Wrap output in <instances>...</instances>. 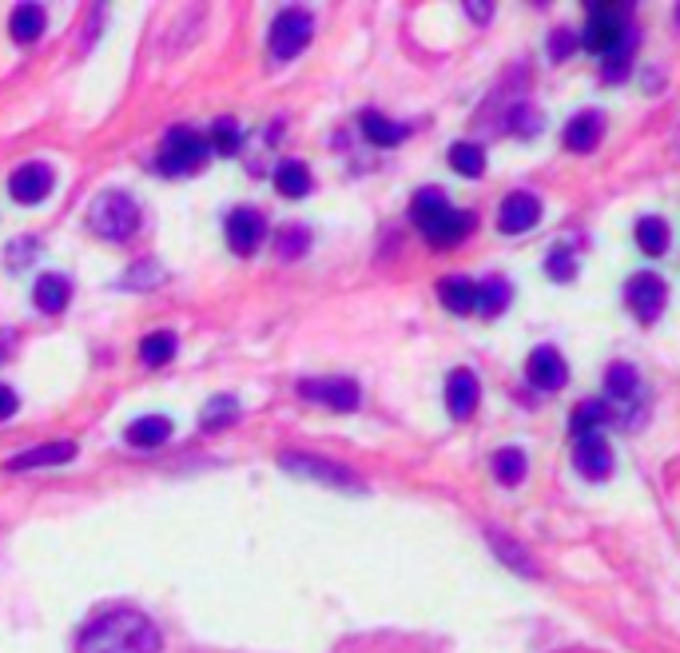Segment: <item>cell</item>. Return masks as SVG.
I'll use <instances>...</instances> for the list:
<instances>
[{
  "label": "cell",
  "instance_id": "1",
  "mask_svg": "<svg viewBox=\"0 0 680 653\" xmlns=\"http://www.w3.org/2000/svg\"><path fill=\"white\" fill-rule=\"evenodd\" d=\"M163 638L156 621L139 609H104L76 638V653H160Z\"/></svg>",
  "mask_w": 680,
  "mask_h": 653
},
{
  "label": "cell",
  "instance_id": "2",
  "mask_svg": "<svg viewBox=\"0 0 680 653\" xmlns=\"http://www.w3.org/2000/svg\"><path fill=\"white\" fill-rule=\"evenodd\" d=\"M88 223L108 244H127L139 232V204L127 192H100L88 208Z\"/></svg>",
  "mask_w": 680,
  "mask_h": 653
},
{
  "label": "cell",
  "instance_id": "3",
  "mask_svg": "<svg viewBox=\"0 0 680 653\" xmlns=\"http://www.w3.org/2000/svg\"><path fill=\"white\" fill-rule=\"evenodd\" d=\"M279 467L295 475V479L319 482V486H335V490H367V482L358 479L350 467H338L331 458L307 455V451H283L279 455Z\"/></svg>",
  "mask_w": 680,
  "mask_h": 653
},
{
  "label": "cell",
  "instance_id": "4",
  "mask_svg": "<svg viewBox=\"0 0 680 653\" xmlns=\"http://www.w3.org/2000/svg\"><path fill=\"white\" fill-rule=\"evenodd\" d=\"M211 156V144L191 128H172L163 136L160 156H156V168L163 175H191L199 172Z\"/></svg>",
  "mask_w": 680,
  "mask_h": 653
},
{
  "label": "cell",
  "instance_id": "5",
  "mask_svg": "<svg viewBox=\"0 0 680 653\" xmlns=\"http://www.w3.org/2000/svg\"><path fill=\"white\" fill-rule=\"evenodd\" d=\"M621 40H629V4H617V0L589 4L585 40L581 45L589 52H613V48H621Z\"/></svg>",
  "mask_w": 680,
  "mask_h": 653
},
{
  "label": "cell",
  "instance_id": "6",
  "mask_svg": "<svg viewBox=\"0 0 680 653\" xmlns=\"http://www.w3.org/2000/svg\"><path fill=\"white\" fill-rule=\"evenodd\" d=\"M314 36V16L307 9H283L271 21V57L275 60H295L302 48L311 45Z\"/></svg>",
  "mask_w": 680,
  "mask_h": 653
},
{
  "label": "cell",
  "instance_id": "7",
  "mask_svg": "<svg viewBox=\"0 0 680 653\" xmlns=\"http://www.w3.org/2000/svg\"><path fill=\"white\" fill-rule=\"evenodd\" d=\"M665 304H669V287H665L660 275H653V271L629 275V283H625V307L636 316V323H657Z\"/></svg>",
  "mask_w": 680,
  "mask_h": 653
},
{
  "label": "cell",
  "instance_id": "8",
  "mask_svg": "<svg viewBox=\"0 0 680 653\" xmlns=\"http://www.w3.org/2000/svg\"><path fill=\"white\" fill-rule=\"evenodd\" d=\"M223 235H227V247L235 251V256H255L259 244H263V235H267V220L255 208H235L227 215Z\"/></svg>",
  "mask_w": 680,
  "mask_h": 653
},
{
  "label": "cell",
  "instance_id": "9",
  "mask_svg": "<svg viewBox=\"0 0 680 653\" xmlns=\"http://www.w3.org/2000/svg\"><path fill=\"white\" fill-rule=\"evenodd\" d=\"M299 395L307 403H323L331 410H355L358 398H362L355 379H302Z\"/></svg>",
  "mask_w": 680,
  "mask_h": 653
},
{
  "label": "cell",
  "instance_id": "10",
  "mask_svg": "<svg viewBox=\"0 0 680 653\" xmlns=\"http://www.w3.org/2000/svg\"><path fill=\"white\" fill-rule=\"evenodd\" d=\"M418 227H422V235H426L434 247H454L473 232V215L458 208H442V211H434L430 220L418 223Z\"/></svg>",
  "mask_w": 680,
  "mask_h": 653
},
{
  "label": "cell",
  "instance_id": "11",
  "mask_svg": "<svg viewBox=\"0 0 680 653\" xmlns=\"http://www.w3.org/2000/svg\"><path fill=\"white\" fill-rule=\"evenodd\" d=\"M573 467H577V475H581V479L605 482L613 475V446L605 443L601 434H585V439H577Z\"/></svg>",
  "mask_w": 680,
  "mask_h": 653
},
{
  "label": "cell",
  "instance_id": "12",
  "mask_svg": "<svg viewBox=\"0 0 680 653\" xmlns=\"http://www.w3.org/2000/svg\"><path fill=\"white\" fill-rule=\"evenodd\" d=\"M52 184H57V175H52L48 163H21V168L9 175V196L16 199V204H40V199H48Z\"/></svg>",
  "mask_w": 680,
  "mask_h": 653
},
{
  "label": "cell",
  "instance_id": "13",
  "mask_svg": "<svg viewBox=\"0 0 680 653\" xmlns=\"http://www.w3.org/2000/svg\"><path fill=\"white\" fill-rule=\"evenodd\" d=\"M526 379H530L537 391H557V386H566L569 379V367L561 359V350L557 347H533L530 359H526Z\"/></svg>",
  "mask_w": 680,
  "mask_h": 653
},
{
  "label": "cell",
  "instance_id": "14",
  "mask_svg": "<svg viewBox=\"0 0 680 653\" xmlns=\"http://www.w3.org/2000/svg\"><path fill=\"white\" fill-rule=\"evenodd\" d=\"M542 220V199L533 196V192H509L502 199V211H497V227L506 235H521L530 232L533 223Z\"/></svg>",
  "mask_w": 680,
  "mask_h": 653
},
{
  "label": "cell",
  "instance_id": "15",
  "mask_svg": "<svg viewBox=\"0 0 680 653\" xmlns=\"http://www.w3.org/2000/svg\"><path fill=\"white\" fill-rule=\"evenodd\" d=\"M478 395H482V386H478V374L466 371V367H458V371H450V379H446V410H450L454 419H470L473 410H478Z\"/></svg>",
  "mask_w": 680,
  "mask_h": 653
},
{
  "label": "cell",
  "instance_id": "16",
  "mask_svg": "<svg viewBox=\"0 0 680 653\" xmlns=\"http://www.w3.org/2000/svg\"><path fill=\"white\" fill-rule=\"evenodd\" d=\"M76 458V443H45L33 451H21L4 463V470H36V467H64Z\"/></svg>",
  "mask_w": 680,
  "mask_h": 653
},
{
  "label": "cell",
  "instance_id": "17",
  "mask_svg": "<svg viewBox=\"0 0 680 653\" xmlns=\"http://www.w3.org/2000/svg\"><path fill=\"white\" fill-rule=\"evenodd\" d=\"M605 136V112H577L573 120L566 124V148L569 152H593Z\"/></svg>",
  "mask_w": 680,
  "mask_h": 653
},
{
  "label": "cell",
  "instance_id": "18",
  "mask_svg": "<svg viewBox=\"0 0 680 653\" xmlns=\"http://www.w3.org/2000/svg\"><path fill=\"white\" fill-rule=\"evenodd\" d=\"M641 398V374H636L633 362H613L605 371V403H617V407H629Z\"/></svg>",
  "mask_w": 680,
  "mask_h": 653
},
{
  "label": "cell",
  "instance_id": "19",
  "mask_svg": "<svg viewBox=\"0 0 680 653\" xmlns=\"http://www.w3.org/2000/svg\"><path fill=\"white\" fill-rule=\"evenodd\" d=\"M33 304L40 307L45 316H60V311L72 304V283L64 280V275H57V271H48V275H40V280H36Z\"/></svg>",
  "mask_w": 680,
  "mask_h": 653
},
{
  "label": "cell",
  "instance_id": "20",
  "mask_svg": "<svg viewBox=\"0 0 680 653\" xmlns=\"http://www.w3.org/2000/svg\"><path fill=\"white\" fill-rule=\"evenodd\" d=\"M438 299L454 316H470V311H478V283L466 280V275H446L438 283Z\"/></svg>",
  "mask_w": 680,
  "mask_h": 653
},
{
  "label": "cell",
  "instance_id": "21",
  "mask_svg": "<svg viewBox=\"0 0 680 653\" xmlns=\"http://www.w3.org/2000/svg\"><path fill=\"white\" fill-rule=\"evenodd\" d=\"M45 24H48V16L40 4H16L9 16V36L16 45H33V40L45 36Z\"/></svg>",
  "mask_w": 680,
  "mask_h": 653
},
{
  "label": "cell",
  "instance_id": "22",
  "mask_svg": "<svg viewBox=\"0 0 680 653\" xmlns=\"http://www.w3.org/2000/svg\"><path fill=\"white\" fill-rule=\"evenodd\" d=\"M275 187H279V196H287V199H302V196H311V168L302 160H287V163H279L275 168Z\"/></svg>",
  "mask_w": 680,
  "mask_h": 653
},
{
  "label": "cell",
  "instance_id": "23",
  "mask_svg": "<svg viewBox=\"0 0 680 653\" xmlns=\"http://www.w3.org/2000/svg\"><path fill=\"white\" fill-rule=\"evenodd\" d=\"M605 422H613V407L605 403V398H585V403H577L573 407V419H569V427H573L577 439H585V434H597Z\"/></svg>",
  "mask_w": 680,
  "mask_h": 653
},
{
  "label": "cell",
  "instance_id": "24",
  "mask_svg": "<svg viewBox=\"0 0 680 653\" xmlns=\"http://www.w3.org/2000/svg\"><path fill=\"white\" fill-rule=\"evenodd\" d=\"M168 439H172V419H163V415H148V419H136L127 427V443L139 446V451H151Z\"/></svg>",
  "mask_w": 680,
  "mask_h": 653
},
{
  "label": "cell",
  "instance_id": "25",
  "mask_svg": "<svg viewBox=\"0 0 680 653\" xmlns=\"http://www.w3.org/2000/svg\"><path fill=\"white\" fill-rule=\"evenodd\" d=\"M362 132H367V140L379 144V148H394V144L406 140V128H403V124L386 120L382 112H362Z\"/></svg>",
  "mask_w": 680,
  "mask_h": 653
},
{
  "label": "cell",
  "instance_id": "26",
  "mask_svg": "<svg viewBox=\"0 0 680 653\" xmlns=\"http://www.w3.org/2000/svg\"><path fill=\"white\" fill-rule=\"evenodd\" d=\"M509 295H514V287H509V280H502V275L478 283V311L490 319L502 316V311L509 307Z\"/></svg>",
  "mask_w": 680,
  "mask_h": 653
},
{
  "label": "cell",
  "instance_id": "27",
  "mask_svg": "<svg viewBox=\"0 0 680 653\" xmlns=\"http://www.w3.org/2000/svg\"><path fill=\"white\" fill-rule=\"evenodd\" d=\"M636 244L645 256H665L669 251V223L660 220V215H645V220L636 223Z\"/></svg>",
  "mask_w": 680,
  "mask_h": 653
},
{
  "label": "cell",
  "instance_id": "28",
  "mask_svg": "<svg viewBox=\"0 0 680 653\" xmlns=\"http://www.w3.org/2000/svg\"><path fill=\"white\" fill-rule=\"evenodd\" d=\"M450 168L458 175H466V180H478V175L485 172V152L478 148V144H470V140L454 144V148H450Z\"/></svg>",
  "mask_w": 680,
  "mask_h": 653
},
{
  "label": "cell",
  "instance_id": "29",
  "mask_svg": "<svg viewBox=\"0 0 680 653\" xmlns=\"http://www.w3.org/2000/svg\"><path fill=\"white\" fill-rule=\"evenodd\" d=\"M235 419H239V398H231V395H215L208 407H203V415H199L203 431H220V427H231Z\"/></svg>",
  "mask_w": 680,
  "mask_h": 653
},
{
  "label": "cell",
  "instance_id": "30",
  "mask_svg": "<svg viewBox=\"0 0 680 653\" xmlns=\"http://www.w3.org/2000/svg\"><path fill=\"white\" fill-rule=\"evenodd\" d=\"M494 475L502 486H518L526 479V451L518 446H506V451H497L494 455Z\"/></svg>",
  "mask_w": 680,
  "mask_h": 653
},
{
  "label": "cell",
  "instance_id": "31",
  "mask_svg": "<svg viewBox=\"0 0 680 653\" xmlns=\"http://www.w3.org/2000/svg\"><path fill=\"white\" fill-rule=\"evenodd\" d=\"M175 335L172 331H156V335H148L144 343H139V359L148 362V367H163V362L175 359Z\"/></svg>",
  "mask_w": 680,
  "mask_h": 653
},
{
  "label": "cell",
  "instance_id": "32",
  "mask_svg": "<svg viewBox=\"0 0 680 653\" xmlns=\"http://www.w3.org/2000/svg\"><path fill=\"white\" fill-rule=\"evenodd\" d=\"M490 542H494V554H497V558H506L518 574H533V578H537V566L530 562V554H521L518 542H509L506 534H490Z\"/></svg>",
  "mask_w": 680,
  "mask_h": 653
},
{
  "label": "cell",
  "instance_id": "33",
  "mask_svg": "<svg viewBox=\"0 0 680 653\" xmlns=\"http://www.w3.org/2000/svg\"><path fill=\"white\" fill-rule=\"evenodd\" d=\"M442 208H450L446 192H442V187H422V192L415 196V204H410V220L422 223V220H430V215H434V211H442Z\"/></svg>",
  "mask_w": 680,
  "mask_h": 653
},
{
  "label": "cell",
  "instance_id": "34",
  "mask_svg": "<svg viewBox=\"0 0 680 653\" xmlns=\"http://www.w3.org/2000/svg\"><path fill=\"white\" fill-rule=\"evenodd\" d=\"M307 247H311V232H307V227H283V235H279V244H275V256L290 263V259H299Z\"/></svg>",
  "mask_w": 680,
  "mask_h": 653
},
{
  "label": "cell",
  "instance_id": "35",
  "mask_svg": "<svg viewBox=\"0 0 680 653\" xmlns=\"http://www.w3.org/2000/svg\"><path fill=\"white\" fill-rule=\"evenodd\" d=\"M545 275L557 283H569L577 275V263H573V251L569 247H554L549 256H545Z\"/></svg>",
  "mask_w": 680,
  "mask_h": 653
},
{
  "label": "cell",
  "instance_id": "36",
  "mask_svg": "<svg viewBox=\"0 0 680 653\" xmlns=\"http://www.w3.org/2000/svg\"><path fill=\"white\" fill-rule=\"evenodd\" d=\"M160 280H163V271H160V263H151V259H139L136 271L124 275L127 287H151V283H160Z\"/></svg>",
  "mask_w": 680,
  "mask_h": 653
},
{
  "label": "cell",
  "instance_id": "37",
  "mask_svg": "<svg viewBox=\"0 0 680 653\" xmlns=\"http://www.w3.org/2000/svg\"><path fill=\"white\" fill-rule=\"evenodd\" d=\"M239 144H243V136H239V128H235V120H220V124H215V148H220L223 156H231V152H239Z\"/></svg>",
  "mask_w": 680,
  "mask_h": 653
},
{
  "label": "cell",
  "instance_id": "38",
  "mask_svg": "<svg viewBox=\"0 0 680 653\" xmlns=\"http://www.w3.org/2000/svg\"><path fill=\"white\" fill-rule=\"evenodd\" d=\"M573 48L577 45H573V33H569V28H561V33L549 36V57H554V60H566Z\"/></svg>",
  "mask_w": 680,
  "mask_h": 653
},
{
  "label": "cell",
  "instance_id": "39",
  "mask_svg": "<svg viewBox=\"0 0 680 653\" xmlns=\"http://www.w3.org/2000/svg\"><path fill=\"white\" fill-rule=\"evenodd\" d=\"M16 410H21V398H16V391L0 383V422H9Z\"/></svg>",
  "mask_w": 680,
  "mask_h": 653
},
{
  "label": "cell",
  "instance_id": "40",
  "mask_svg": "<svg viewBox=\"0 0 680 653\" xmlns=\"http://www.w3.org/2000/svg\"><path fill=\"white\" fill-rule=\"evenodd\" d=\"M461 9L470 12V16H473V21H478V24H485V21H490V16H494V4H490V0H466Z\"/></svg>",
  "mask_w": 680,
  "mask_h": 653
},
{
  "label": "cell",
  "instance_id": "41",
  "mask_svg": "<svg viewBox=\"0 0 680 653\" xmlns=\"http://www.w3.org/2000/svg\"><path fill=\"white\" fill-rule=\"evenodd\" d=\"M677 28H680V9H677Z\"/></svg>",
  "mask_w": 680,
  "mask_h": 653
}]
</instances>
